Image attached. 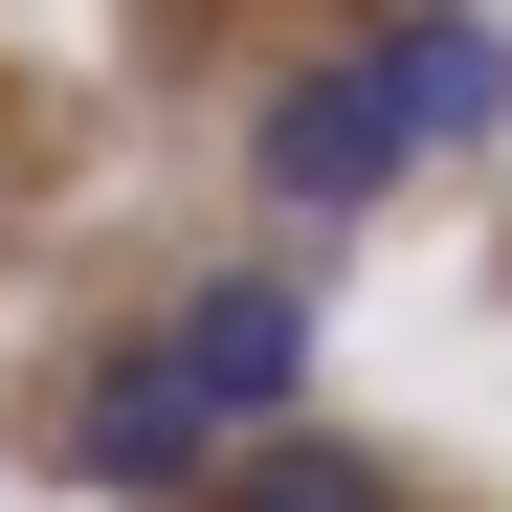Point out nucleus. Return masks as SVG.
<instances>
[{
	"mask_svg": "<svg viewBox=\"0 0 512 512\" xmlns=\"http://www.w3.org/2000/svg\"><path fill=\"white\" fill-rule=\"evenodd\" d=\"M179 512H401V468H379V446H312V423H268V446H223Z\"/></svg>",
	"mask_w": 512,
	"mask_h": 512,
	"instance_id": "obj_5",
	"label": "nucleus"
},
{
	"mask_svg": "<svg viewBox=\"0 0 512 512\" xmlns=\"http://www.w3.org/2000/svg\"><path fill=\"white\" fill-rule=\"evenodd\" d=\"M245 179H268L290 223H357V201L401 179V112H379V67H357V45H312L290 90L245 112Z\"/></svg>",
	"mask_w": 512,
	"mask_h": 512,
	"instance_id": "obj_2",
	"label": "nucleus"
},
{
	"mask_svg": "<svg viewBox=\"0 0 512 512\" xmlns=\"http://www.w3.org/2000/svg\"><path fill=\"white\" fill-rule=\"evenodd\" d=\"M156 357H179V401L223 423V446H268V423L312 401V268H223L201 312H156Z\"/></svg>",
	"mask_w": 512,
	"mask_h": 512,
	"instance_id": "obj_1",
	"label": "nucleus"
},
{
	"mask_svg": "<svg viewBox=\"0 0 512 512\" xmlns=\"http://www.w3.org/2000/svg\"><path fill=\"white\" fill-rule=\"evenodd\" d=\"M357 67H379V112H401V156H446V134H490V112H512V45L468 23V0H401V23H379Z\"/></svg>",
	"mask_w": 512,
	"mask_h": 512,
	"instance_id": "obj_4",
	"label": "nucleus"
},
{
	"mask_svg": "<svg viewBox=\"0 0 512 512\" xmlns=\"http://www.w3.org/2000/svg\"><path fill=\"white\" fill-rule=\"evenodd\" d=\"M223 468V423L179 401V357H156V334H112L90 357V401H67V490H134V512H179Z\"/></svg>",
	"mask_w": 512,
	"mask_h": 512,
	"instance_id": "obj_3",
	"label": "nucleus"
}]
</instances>
